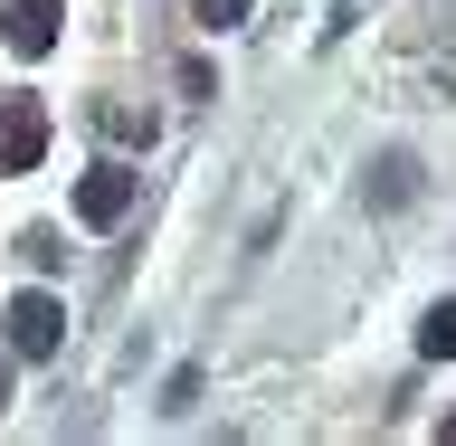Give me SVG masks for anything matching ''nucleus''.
<instances>
[{"label": "nucleus", "mask_w": 456, "mask_h": 446, "mask_svg": "<svg viewBox=\"0 0 456 446\" xmlns=\"http://www.w3.org/2000/svg\"><path fill=\"white\" fill-rule=\"evenodd\" d=\"M248 10H256V0H191V20H200V28H238Z\"/></svg>", "instance_id": "7"}, {"label": "nucleus", "mask_w": 456, "mask_h": 446, "mask_svg": "<svg viewBox=\"0 0 456 446\" xmlns=\"http://www.w3.org/2000/svg\"><path fill=\"white\" fill-rule=\"evenodd\" d=\"M20 256H28V266H38V276H48V266H57V256H67V247H57V228H28V238H20Z\"/></svg>", "instance_id": "8"}, {"label": "nucleus", "mask_w": 456, "mask_h": 446, "mask_svg": "<svg viewBox=\"0 0 456 446\" xmlns=\"http://www.w3.org/2000/svg\"><path fill=\"white\" fill-rule=\"evenodd\" d=\"M38 152H48V105L38 95H10L0 105V171H38Z\"/></svg>", "instance_id": "1"}, {"label": "nucleus", "mask_w": 456, "mask_h": 446, "mask_svg": "<svg viewBox=\"0 0 456 446\" xmlns=\"http://www.w3.org/2000/svg\"><path fill=\"white\" fill-rule=\"evenodd\" d=\"M95 124H105L114 142H152V114H134V105H95Z\"/></svg>", "instance_id": "6"}, {"label": "nucleus", "mask_w": 456, "mask_h": 446, "mask_svg": "<svg viewBox=\"0 0 456 446\" xmlns=\"http://www.w3.org/2000/svg\"><path fill=\"white\" fill-rule=\"evenodd\" d=\"M447 437H456V418H447Z\"/></svg>", "instance_id": "10"}, {"label": "nucleus", "mask_w": 456, "mask_h": 446, "mask_svg": "<svg viewBox=\"0 0 456 446\" xmlns=\"http://www.w3.org/2000/svg\"><path fill=\"white\" fill-rule=\"evenodd\" d=\"M57 342H67V304H57V295H20V304H10V352L48 361Z\"/></svg>", "instance_id": "3"}, {"label": "nucleus", "mask_w": 456, "mask_h": 446, "mask_svg": "<svg viewBox=\"0 0 456 446\" xmlns=\"http://www.w3.org/2000/svg\"><path fill=\"white\" fill-rule=\"evenodd\" d=\"M419 352H428V361H447V352H456V304H437L419 323Z\"/></svg>", "instance_id": "5"}, {"label": "nucleus", "mask_w": 456, "mask_h": 446, "mask_svg": "<svg viewBox=\"0 0 456 446\" xmlns=\"http://www.w3.org/2000/svg\"><path fill=\"white\" fill-rule=\"evenodd\" d=\"M0 409H10V361H0Z\"/></svg>", "instance_id": "9"}, {"label": "nucleus", "mask_w": 456, "mask_h": 446, "mask_svg": "<svg viewBox=\"0 0 456 446\" xmlns=\"http://www.w3.org/2000/svg\"><path fill=\"white\" fill-rule=\"evenodd\" d=\"M134 191H142V171H124V162L86 171V181H77V219H86V228H114L124 209H134Z\"/></svg>", "instance_id": "2"}, {"label": "nucleus", "mask_w": 456, "mask_h": 446, "mask_svg": "<svg viewBox=\"0 0 456 446\" xmlns=\"http://www.w3.org/2000/svg\"><path fill=\"white\" fill-rule=\"evenodd\" d=\"M57 10H67V0H0V38L20 57H48L57 48Z\"/></svg>", "instance_id": "4"}]
</instances>
